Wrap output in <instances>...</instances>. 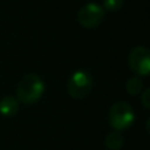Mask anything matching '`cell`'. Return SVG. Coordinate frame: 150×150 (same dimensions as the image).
<instances>
[{"instance_id": "6da1fadb", "label": "cell", "mask_w": 150, "mask_h": 150, "mask_svg": "<svg viewBox=\"0 0 150 150\" xmlns=\"http://www.w3.org/2000/svg\"><path fill=\"white\" fill-rule=\"evenodd\" d=\"M45 91L44 80L37 74H26L18 80L16 87V98L24 104H33Z\"/></svg>"}, {"instance_id": "7a4b0ae2", "label": "cell", "mask_w": 150, "mask_h": 150, "mask_svg": "<svg viewBox=\"0 0 150 150\" xmlns=\"http://www.w3.org/2000/svg\"><path fill=\"white\" fill-rule=\"evenodd\" d=\"M109 124L115 130H125L134 121V112L127 101H117L109 109Z\"/></svg>"}, {"instance_id": "3957f363", "label": "cell", "mask_w": 150, "mask_h": 150, "mask_svg": "<svg viewBox=\"0 0 150 150\" xmlns=\"http://www.w3.org/2000/svg\"><path fill=\"white\" fill-rule=\"evenodd\" d=\"M92 76L86 70H78L73 73L67 80V92L71 98L82 99L90 93L92 88Z\"/></svg>"}, {"instance_id": "277c9868", "label": "cell", "mask_w": 150, "mask_h": 150, "mask_svg": "<svg viewBox=\"0 0 150 150\" xmlns=\"http://www.w3.org/2000/svg\"><path fill=\"white\" fill-rule=\"evenodd\" d=\"M104 16H105V12L101 5L96 3H88L78 11L76 20L83 28L92 29L103 23Z\"/></svg>"}, {"instance_id": "5b68a950", "label": "cell", "mask_w": 150, "mask_h": 150, "mask_svg": "<svg viewBox=\"0 0 150 150\" xmlns=\"http://www.w3.org/2000/svg\"><path fill=\"white\" fill-rule=\"evenodd\" d=\"M128 65L136 75H150V50L145 46H136L129 53Z\"/></svg>"}, {"instance_id": "8992f818", "label": "cell", "mask_w": 150, "mask_h": 150, "mask_svg": "<svg viewBox=\"0 0 150 150\" xmlns=\"http://www.w3.org/2000/svg\"><path fill=\"white\" fill-rule=\"evenodd\" d=\"M20 101L15 96L7 95L0 100V113L4 117H12L18 112Z\"/></svg>"}, {"instance_id": "52a82bcc", "label": "cell", "mask_w": 150, "mask_h": 150, "mask_svg": "<svg viewBox=\"0 0 150 150\" xmlns=\"http://www.w3.org/2000/svg\"><path fill=\"white\" fill-rule=\"evenodd\" d=\"M124 145V137L117 130L109 132L105 136V146L109 150H120Z\"/></svg>"}, {"instance_id": "ba28073f", "label": "cell", "mask_w": 150, "mask_h": 150, "mask_svg": "<svg viewBox=\"0 0 150 150\" xmlns=\"http://www.w3.org/2000/svg\"><path fill=\"white\" fill-rule=\"evenodd\" d=\"M142 88H144V82L138 75L136 76H132L128 79L127 82V91L129 95L136 96V95H140L142 92Z\"/></svg>"}, {"instance_id": "9c48e42d", "label": "cell", "mask_w": 150, "mask_h": 150, "mask_svg": "<svg viewBox=\"0 0 150 150\" xmlns=\"http://www.w3.org/2000/svg\"><path fill=\"white\" fill-rule=\"evenodd\" d=\"M124 4V0H103V8L111 12H116Z\"/></svg>"}, {"instance_id": "30bf717a", "label": "cell", "mask_w": 150, "mask_h": 150, "mask_svg": "<svg viewBox=\"0 0 150 150\" xmlns=\"http://www.w3.org/2000/svg\"><path fill=\"white\" fill-rule=\"evenodd\" d=\"M141 103L145 108L150 109V87L146 88L145 91L142 92V96H141Z\"/></svg>"}, {"instance_id": "8fae6325", "label": "cell", "mask_w": 150, "mask_h": 150, "mask_svg": "<svg viewBox=\"0 0 150 150\" xmlns=\"http://www.w3.org/2000/svg\"><path fill=\"white\" fill-rule=\"evenodd\" d=\"M146 130H148V133L150 134V117H149L148 121H146Z\"/></svg>"}]
</instances>
